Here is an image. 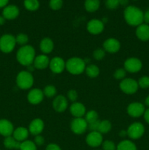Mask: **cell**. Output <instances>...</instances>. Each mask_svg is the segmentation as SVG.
<instances>
[{"label":"cell","mask_w":149,"mask_h":150,"mask_svg":"<svg viewBox=\"0 0 149 150\" xmlns=\"http://www.w3.org/2000/svg\"><path fill=\"white\" fill-rule=\"evenodd\" d=\"M144 13L139 7L133 5L127 7L124 12V17L126 22L132 26H138L144 22Z\"/></svg>","instance_id":"cell-1"},{"label":"cell","mask_w":149,"mask_h":150,"mask_svg":"<svg viewBox=\"0 0 149 150\" xmlns=\"http://www.w3.org/2000/svg\"><path fill=\"white\" fill-rule=\"evenodd\" d=\"M35 50L32 45H26L21 46L17 51L16 59L21 65L29 66L33 64L35 59Z\"/></svg>","instance_id":"cell-2"},{"label":"cell","mask_w":149,"mask_h":150,"mask_svg":"<svg viewBox=\"0 0 149 150\" xmlns=\"http://www.w3.org/2000/svg\"><path fill=\"white\" fill-rule=\"evenodd\" d=\"M86 67V62L79 57H72L66 62V69L72 75L81 74Z\"/></svg>","instance_id":"cell-3"},{"label":"cell","mask_w":149,"mask_h":150,"mask_svg":"<svg viewBox=\"0 0 149 150\" xmlns=\"http://www.w3.org/2000/svg\"><path fill=\"white\" fill-rule=\"evenodd\" d=\"M16 83L21 89H29L33 86L34 78L30 72L21 71L16 77Z\"/></svg>","instance_id":"cell-4"},{"label":"cell","mask_w":149,"mask_h":150,"mask_svg":"<svg viewBox=\"0 0 149 150\" xmlns=\"http://www.w3.org/2000/svg\"><path fill=\"white\" fill-rule=\"evenodd\" d=\"M16 45L15 37L10 34H5L0 38V51L4 54L11 53Z\"/></svg>","instance_id":"cell-5"},{"label":"cell","mask_w":149,"mask_h":150,"mask_svg":"<svg viewBox=\"0 0 149 150\" xmlns=\"http://www.w3.org/2000/svg\"><path fill=\"white\" fill-rule=\"evenodd\" d=\"M119 87L123 92L127 95H133L138 90L139 86L137 81L133 79H123L119 84Z\"/></svg>","instance_id":"cell-6"},{"label":"cell","mask_w":149,"mask_h":150,"mask_svg":"<svg viewBox=\"0 0 149 150\" xmlns=\"http://www.w3.org/2000/svg\"><path fill=\"white\" fill-rule=\"evenodd\" d=\"M145 127L142 123L134 122L127 129V136L131 139H138L143 136Z\"/></svg>","instance_id":"cell-7"},{"label":"cell","mask_w":149,"mask_h":150,"mask_svg":"<svg viewBox=\"0 0 149 150\" xmlns=\"http://www.w3.org/2000/svg\"><path fill=\"white\" fill-rule=\"evenodd\" d=\"M71 130L74 134L81 135L86 131L88 128V123L84 118H74L71 122Z\"/></svg>","instance_id":"cell-8"},{"label":"cell","mask_w":149,"mask_h":150,"mask_svg":"<svg viewBox=\"0 0 149 150\" xmlns=\"http://www.w3.org/2000/svg\"><path fill=\"white\" fill-rule=\"evenodd\" d=\"M143 67V63L139 59L136 57H130L124 62V69L127 72L135 73L140 71Z\"/></svg>","instance_id":"cell-9"},{"label":"cell","mask_w":149,"mask_h":150,"mask_svg":"<svg viewBox=\"0 0 149 150\" xmlns=\"http://www.w3.org/2000/svg\"><path fill=\"white\" fill-rule=\"evenodd\" d=\"M86 144L91 147H98L101 146L103 142L102 134L98 131H91L86 136Z\"/></svg>","instance_id":"cell-10"},{"label":"cell","mask_w":149,"mask_h":150,"mask_svg":"<svg viewBox=\"0 0 149 150\" xmlns=\"http://www.w3.org/2000/svg\"><path fill=\"white\" fill-rule=\"evenodd\" d=\"M145 106L143 103L139 102H134L130 103L127 107V113L129 115L134 118H137L144 114Z\"/></svg>","instance_id":"cell-11"},{"label":"cell","mask_w":149,"mask_h":150,"mask_svg":"<svg viewBox=\"0 0 149 150\" xmlns=\"http://www.w3.org/2000/svg\"><path fill=\"white\" fill-rule=\"evenodd\" d=\"M105 29L103 21L99 19H91L87 23V30L91 35H99Z\"/></svg>","instance_id":"cell-12"},{"label":"cell","mask_w":149,"mask_h":150,"mask_svg":"<svg viewBox=\"0 0 149 150\" xmlns=\"http://www.w3.org/2000/svg\"><path fill=\"white\" fill-rule=\"evenodd\" d=\"M49 67L53 73L58 74L62 73L66 68V62L61 57H55L50 60Z\"/></svg>","instance_id":"cell-13"},{"label":"cell","mask_w":149,"mask_h":150,"mask_svg":"<svg viewBox=\"0 0 149 150\" xmlns=\"http://www.w3.org/2000/svg\"><path fill=\"white\" fill-rule=\"evenodd\" d=\"M103 48L110 54H115L121 48V43L115 38H108L103 42Z\"/></svg>","instance_id":"cell-14"},{"label":"cell","mask_w":149,"mask_h":150,"mask_svg":"<svg viewBox=\"0 0 149 150\" xmlns=\"http://www.w3.org/2000/svg\"><path fill=\"white\" fill-rule=\"evenodd\" d=\"M20 10L16 5L9 4L4 7L2 11V16L6 20H13L19 16Z\"/></svg>","instance_id":"cell-15"},{"label":"cell","mask_w":149,"mask_h":150,"mask_svg":"<svg viewBox=\"0 0 149 150\" xmlns=\"http://www.w3.org/2000/svg\"><path fill=\"white\" fill-rule=\"evenodd\" d=\"M53 107L57 112H64L68 107L67 99L63 95H58L53 101Z\"/></svg>","instance_id":"cell-16"},{"label":"cell","mask_w":149,"mask_h":150,"mask_svg":"<svg viewBox=\"0 0 149 150\" xmlns=\"http://www.w3.org/2000/svg\"><path fill=\"white\" fill-rule=\"evenodd\" d=\"M44 94L39 89H33L28 93L27 99L31 104L37 105L40 103L44 98Z\"/></svg>","instance_id":"cell-17"},{"label":"cell","mask_w":149,"mask_h":150,"mask_svg":"<svg viewBox=\"0 0 149 150\" xmlns=\"http://www.w3.org/2000/svg\"><path fill=\"white\" fill-rule=\"evenodd\" d=\"M14 127L13 123L5 119L0 120V135L4 137H8L13 135Z\"/></svg>","instance_id":"cell-18"},{"label":"cell","mask_w":149,"mask_h":150,"mask_svg":"<svg viewBox=\"0 0 149 150\" xmlns=\"http://www.w3.org/2000/svg\"><path fill=\"white\" fill-rule=\"evenodd\" d=\"M45 125H44L43 121L40 119H35L31 122L29 127V133H31L33 136H37L40 135L43 130Z\"/></svg>","instance_id":"cell-19"},{"label":"cell","mask_w":149,"mask_h":150,"mask_svg":"<svg viewBox=\"0 0 149 150\" xmlns=\"http://www.w3.org/2000/svg\"><path fill=\"white\" fill-rule=\"evenodd\" d=\"M70 113L74 118H80L85 116L86 113V107L83 103L79 102H74L70 108Z\"/></svg>","instance_id":"cell-20"},{"label":"cell","mask_w":149,"mask_h":150,"mask_svg":"<svg viewBox=\"0 0 149 150\" xmlns=\"http://www.w3.org/2000/svg\"><path fill=\"white\" fill-rule=\"evenodd\" d=\"M136 36L143 42L149 40V25L147 23H142L137 26L136 29Z\"/></svg>","instance_id":"cell-21"},{"label":"cell","mask_w":149,"mask_h":150,"mask_svg":"<svg viewBox=\"0 0 149 150\" xmlns=\"http://www.w3.org/2000/svg\"><path fill=\"white\" fill-rule=\"evenodd\" d=\"M50 59L46 54H41L35 57L33 65L34 68L38 70H43L49 66Z\"/></svg>","instance_id":"cell-22"},{"label":"cell","mask_w":149,"mask_h":150,"mask_svg":"<svg viewBox=\"0 0 149 150\" xmlns=\"http://www.w3.org/2000/svg\"><path fill=\"white\" fill-rule=\"evenodd\" d=\"M29 131L27 128L24 127H18L16 129H14V131H13L12 136L18 142L21 143V142L27 140L28 137H29Z\"/></svg>","instance_id":"cell-23"},{"label":"cell","mask_w":149,"mask_h":150,"mask_svg":"<svg viewBox=\"0 0 149 150\" xmlns=\"http://www.w3.org/2000/svg\"><path fill=\"white\" fill-rule=\"evenodd\" d=\"M39 48L44 54H50L53 50L54 44L52 40L49 38H45L41 40Z\"/></svg>","instance_id":"cell-24"},{"label":"cell","mask_w":149,"mask_h":150,"mask_svg":"<svg viewBox=\"0 0 149 150\" xmlns=\"http://www.w3.org/2000/svg\"><path fill=\"white\" fill-rule=\"evenodd\" d=\"M4 147L8 149H19L20 146V142H18L13 138V136L5 137L4 140Z\"/></svg>","instance_id":"cell-25"},{"label":"cell","mask_w":149,"mask_h":150,"mask_svg":"<svg viewBox=\"0 0 149 150\" xmlns=\"http://www.w3.org/2000/svg\"><path fill=\"white\" fill-rule=\"evenodd\" d=\"M100 1L99 0H85V9L89 13H93L99 8Z\"/></svg>","instance_id":"cell-26"},{"label":"cell","mask_w":149,"mask_h":150,"mask_svg":"<svg viewBox=\"0 0 149 150\" xmlns=\"http://www.w3.org/2000/svg\"><path fill=\"white\" fill-rule=\"evenodd\" d=\"M116 150H137V146L131 141H121L116 146Z\"/></svg>","instance_id":"cell-27"},{"label":"cell","mask_w":149,"mask_h":150,"mask_svg":"<svg viewBox=\"0 0 149 150\" xmlns=\"http://www.w3.org/2000/svg\"><path fill=\"white\" fill-rule=\"evenodd\" d=\"M86 75L90 78H96L99 74V68L95 64H89L86 67Z\"/></svg>","instance_id":"cell-28"},{"label":"cell","mask_w":149,"mask_h":150,"mask_svg":"<svg viewBox=\"0 0 149 150\" xmlns=\"http://www.w3.org/2000/svg\"><path fill=\"white\" fill-rule=\"evenodd\" d=\"M23 4L25 8L29 11H35L39 7V2L38 0H24Z\"/></svg>","instance_id":"cell-29"},{"label":"cell","mask_w":149,"mask_h":150,"mask_svg":"<svg viewBox=\"0 0 149 150\" xmlns=\"http://www.w3.org/2000/svg\"><path fill=\"white\" fill-rule=\"evenodd\" d=\"M111 127H112V125H111L110 122L108 120H102V121H100V123H99L98 132L102 134L108 133V132L110 131Z\"/></svg>","instance_id":"cell-30"},{"label":"cell","mask_w":149,"mask_h":150,"mask_svg":"<svg viewBox=\"0 0 149 150\" xmlns=\"http://www.w3.org/2000/svg\"><path fill=\"white\" fill-rule=\"evenodd\" d=\"M98 118H99V115H98L97 112L96 111H94V110H91V111L86 113L84 119L87 122L88 124H90V123H92L93 122L99 120Z\"/></svg>","instance_id":"cell-31"},{"label":"cell","mask_w":149,"mask_h":150,"mask_svg":"<svg viewBox=\"0 0 149 150\" xmlns=\"http://www.w3.org/2000/svg\"><path fill=\"white\" fill-rule=\"evenodd\" d=\"M20 150H37V145L32 141L26 140L20 143Z\"/></svg>","instance_id":"cell-32"},{"label":"cell","mask_w":149,"mask_h":150,"mask_svg":"<svg viewBox=\"0 0 149 150\" xmlns=\"http://www.w3.org/2000/svg\"><path fill=\"white\" fill-rule=\"evenodd\" d=\"M43 94L48 98H53L56 94V89L53 85H48L43 89Z\"/></svg>","instance_id":"cell-33"},{"label":"cell","mask_w":149,"mask_h":150,"mask_svg":"<svg viewBox=\"0 0 149 150\" xmlns=\"http://www.w3.org/2000/svg\"><path fill=\"white\" fill-rule=\"evenodd\" d=\"M16 43L19 44L20 45H26L27 42H29V37L23 33H20L15 37Z\"/></svg>","instance_id":"cell-34"},{"label":"cell","mask_w":149,"mask_h":150,"mask_svg":"<svg viewBox=\"0 0 149 150\" xmlns=\"http://www.w3.org/2000/svg\"><path fill=\"white\" fill-rule=\"evenodd\" d=\"M49 6L53 10H60L63 6V0H50Z\"/></svg>","instance_id":"cell-35"},{"label":"cell","mask_w":149,"mask_h":150,"mask_svg":"<svg viewBox=\"0 0 149 150\" xmlns=\"http://www.w3.org/2000/svg\"><path fill=\"white\" fill-rule=\"evenodd\" d=\"M137 83L141 89H148L149 88V76H143L139 79Z\"/></svg>","instance_id":"cell-36"},{"label":"cell","mask_w":149,"mask_h":150,"mask_svg":"<svg viewBox=\"0 0 149 150\" xmlns=\"http://www.w3.org/2000/svg\"><path fill=\"white\" fill-rule=\"evenodd\" d=\"M102 150H116V146L112 141L106 140L102 144Z\"/></svg>","instance_id":"cell-37"},{"label":"cell","mask_w":149,"mask_h":150,"mask_svg":"<svg viewBox=\"0 0 149 150\" xmlns=\"http://www.w3.org/2000/svg\"><path fill=\"white\" fill-rule=\"evenodd\" d=\"M105 51L104 49H102V48H98V49L95 50L93 51V58L95 59L96 60H102V59L105 57Z\"/></svg>","instance_id":"cell-38"},{"label":"cell","mask_w":149,"mask_h":150,"mask_svg":"<svg viewBox=\"0 0 149 150\" xmlns=\"http://www.w3.org/2000/svg\"><path fill=\"white\" fill-rule=\"evenodd\" d=\"M105 4L110 10H115L120 5V1L119 0H107Z\"/></svg>","instance_id":"cell-39"},{"label":"cell","mask_w":149,"mask_h":150,"mask_svg":"<svg viewBox=\"0 0 149 150\" xmlns=\"http://www.w3.org/2000/svg\"><path fill=\"white\" fill-rule=\"evenodd\" d=\"M127 74V71L125 70L124 68H118L115 70V72L114 73V78L118 80H121L123 79L126 76Z\"/></svg>","instance_id":"cell-40"},{"label":"cell","mask_w":149,"mask_h":150,"mask_svg":"<svg viewBox=\"0 0 149 150\" xmlns=\"http://www.w3.org/2000/svg\"><path fill=\"white\" fill-rule=\"evenodd\" d=\"M67 97L70 99V100L72 101V102H75L77 100L78 95H77V92L75 90L72 89V90H70L67 92Z\"/></svg>","instance_id":"cell-41"},{"label":"cell","mask_w":149,"mask_h":150,"mask_svg":"<svg viewBox=\"0 0 149 150\" xmlns=\"http://www.w3.org/2000/svg\"><path fill=\"white\" fill-rule=\"evenodd\" d=\"M99 123H100V121H99V120H97V121H95L93 122L90 123V124H88V128H89L91 131H98Z\"/></svg>","instance_id":"cell-42"},{"label":"cell","mask_w":149,"mask_h":150,"mask_svg":"<svg viewBox=\"0 0 149 150\" xmlns=\"http://www.w3.org/2000/svg\"><path fill=\"white\" fill-rule=\"evenodd\" d=\"M44 143H45V139L41 135H37V136H35L34 144L37 146H42Z\"/></svg>","instance_id":"cell-43"},{"label":"cell","mask_w":149,"mask_h":150,"mask_svg":"<svg viewBox=\"0 0 149 150\" xmlns=\"http://www.w3.org/2000/svg\"><path fill=\"white\" fill-rule=\"evenodd\" d=\"M46 150H61V149L56 144H49L47 146Z\"/></svg>","instance_id":"cell-44"},{"label":"cell","mask_w":149,"mask_h":150,"mask_svg":"<svg viewBox=\"0 0 149 150\" xmlns=\"http://www.w3.org/2000/svg\"><path fill=\"white\" fill-rule=\"evenodd\" d=\"M143 20L144 22L147 24H149V8L145 10L144 13V16H143Z\"/></svg>","instance_id":"cell-45"},{"label":"cell","mask_w":149,"mask_h":150,"mask_svg":"<svg viewBox=\"0 0 149 150\" xmlns=\"http://www.w3.org/2000/svg\"><path fill=\"white\" fill-rule=\"evenodd\" d=\"M143 117H144V120H145L146 122H147L148 124H149V108L145 111Z\"/></svg>","instance_id":"cell-46"},{"label":"cell","mask_w":149,"mask_h":150,"mask_svg":"<svg viewBox=\"0 0 149 150\" xmlns=\"http://www.w3.org/2000/svg\"><path fill=\"white\" fill-rule=\"evenodd\" d=\"M9 0H0V8H4L7 5Z\"/></svg>","instance_id":"cell-47"},{"label":"cell","mask_w":149,"mask_h":150,"mask_svg":"<svg viewBox=\"0 0 149 150\" xmlns=\"http://www.w3.org/2000/svg\"><path fill=\"white\" fill-rule=\"evenodd\" d=\"M5 21H6V19L4 18L2 16H0V26H1V25L4 24V23H5Z\"/></svg>","instance_id":"cell-48"},{"label":"cell","mask_w":149,"mask_h":150,"mask_svg":"<svg viewBox=\"0 0 149 150\" xmlns=\"http://www.w3.org/2000/svg\"><path fill=\"white\" fill-rule=\"evenodd\" d=\"M119 136H121V137H125V136H127V131H125V130H122V131L120 132Z\"/></svg>","instance_id":"cell-49"},{"label":"cell","mask_w":149,"mask_h":150,"mask_svg":"<svg viewBox=\"0 0 149 150\" xmlns=\"http://www.w3.org/2000/svg\"><path fill=\"white\" fill-rule=\"evenodd\" d=\"M120 4L121 5H127L129 2V0H119Z\"/></svg>","instance_id":"cell-50"},{"label":"cell","mask_w":149,"mask_h":150,"mask_svg":"<svg viewBox=\"0 0 149 150\" xmlns=\"http://www.w3.org/2000/svg\"><path fill=\"white\" fill-rule=\"evenodd\" d=\"M145 103L147 105L148 107H149V95H148L147 98H145Z\"/></svg>","instance_id":"cell-51"}]
</instances>
